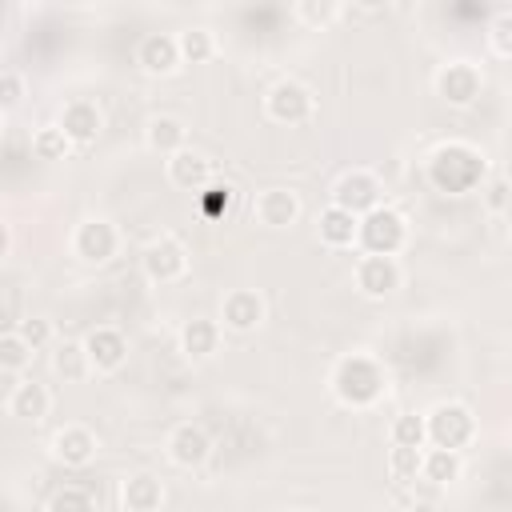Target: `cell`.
Segmentation results:
<instances>
[{"label":"cell","mask_w":512,"mask_h":512,"mask_svg":"<svg viewBox=\"0 0 512 512\" xmlns=\"http://www.w3.org/2000/svg\"><path fill=\"white\" fill-rule=\"evenodd\" d=\"M48 512H96V500L84 488H60L48 504Z\"/></svg>","instance_id":"34"},{"label":"cell","mask_w":512,"mask_h":512,"mask_svg":"<svg viewBox=\"0 0 512 512\" xmlns=\"http://www.w3.org/2000/svg\"><path fill=\"white\" fill-rule=\"evenodd\" d=\"M352 280H356L360 296L384 300V296H392L400 288L404 272H400V260L396 256H368V252H360L356 256V268H352Z\"/></svg>","instance_id":"6"},{"label":"cell","mask_w":512,"mask_h":512,"mask_svg":"<svg viewBox=\"0 0 512 512\" xmlns=\"http://www.w3.org/2000/svg\"><path fill=\"white\" fill-rule=\"evenodd\" d=\"M220 328L228 332H252L264 324V296L256 288H232L224 300H220Z\"/></svg>","instance_id":"11"},{"label":"cell","mask_w":512,"mask_h":512,"mask_svg":"<svg viewBox=\"0 0 512 512\" xmlns=\"http://www.w3.org/2000/svg\"><path fill=\"white\" fill-rule=\"evenodd\" d=\"M288 512H312V508H288Z\"/></svg>","instance_id":"40"},{"label":"cell","mask_w":512,"mask_h":512,"mask_svg":"<svg viewBox=\"0 0 512 512\" xmlns=\"http://www.w3.org/2000/svg\"><path fill=\"white\" fill-rule=\"evenodd\" d=\"M68 152H72V144L60 132V124H44V128L32 132V156L36 160H64Z\"/></svg>","instance_id":"27"},{"label":"cell","mask_w":512,"mask_h":512,"mask_svg":"<svg viewBox=\"0 0 512 512\" xmlns=\"http://www.w3.org/2000/svg\"><path fill=\"white\" fill-rule=\"evenodd\" d=\"M484 88V72L472 64V60H448L440 72H436V92L456 104V108H468Z\"/></svg>","instance_id":"10"},{"label":"cell","mask_w":512,"mask_h":512,"mask_svg":"<svg viewBox=\"0 0 512 512\" xmlns=\"http://www.w3.org/2000/svg\"><path fill=\"white\" fill-rule=\"evenodd\" d=\"M292 12H296V20H304V24H332V20H336L344 8H340V4H316V0H300Z\"/></svg>","instance_id":"35"},{"label":"cell","mask_w":512,"mask_h":512,"mask_svg":"<svg viewBox=\"0 0 512 512\" xmlns=\"http://www.w3.org/2000/svg\"><path fill=\"white\" fill-rule=\"evenodd\" d=\"M176 52H180V64H204L216 56V36L208 28H184L176 32Z\"/></svg>","instance_id":"25"},{"label":"cell","mask_w":512,"mask_h":512,"mask_svg":"<svg viewBox=\"0 0 512 512\" xmlns=\"http://www.w3.org/2000/svg\"><path fill=\"white\" fill-rule=\"evenodd\" d=\"M356 228H360V216H352V212H344L336 204H328L320 212V220H316L320 244H328V248H356Z\"/></svg>","instance_id":"20"},{"label":"cell","mask_w":512,"mask_h":512,"mask_svg":"<svg viewBox=\"0 0 512 512\" xmlns=\"http://www.w3.org/2000/svg\"><path fill=\"white\" fill-rule=\"evenodd\" d=\"M252 216L264 228H288L300 220V196L292 188H260L252 200Z\"/></svg>","instance_id":"15"},{"label":"cell","mask_w":512,"mask_h":512,"mask_svg":"<svg viewBox=\"0 0 512 512\" xmlns=\"http://www.w3.org/2000/svg\"><path fill=\"white\" fill-rule=\"evenodd\" d=\"M332 204L344 208V212H352V216H364V212L380 208V180H376V172L348 168L336 180V188H332Z\"/></svg>","instance_id":"7"},{"label":"cell","mask_w":512,"mask_h":512,"mask_svg":"<svg viewBox=\"0 0 512 512\" xmlns=\"http://www.w3.org/2000/svg\"><path fill=\"white\" fill-rule=\"evenodd\" d=\"M424 432H428V448H448V452H464L476 436V416L468 404L460 400H444L424 416Z\"/></svg>","instance_id":"3"},{"label":"cell","mask_w":512,"mask_h":512,"mask_svg":"<svg viewBox=\"0 0 512 512\" xmlns=\"http://www.w3.org/2000/svg\"><path fill=\"white\" fill-rule=\"evenodd\" d=\"M80 344H84V352H88L92 372H116V368L128 360V336H124L120 328L100 324V328H92Z\"/></svg>","instance_id":"12"},{"label":"cell","mask_w":512,"mask_h":512,"mask_svg":"<svg viewBox=\"0 0 512 512\" xmlns=\"http://www.w3.org/2000/svg\"><path fill=\"white\" fill-rule=\"evenodd\" d=\"M480 200L488 208V216H508V204H512V192H508V176H492L484 188H480Z\"/></svg>","instance_id":"33"},{"label":"cell","mask_w":512,"mask_h":512,"mask_svg":"<svg viewBox=\"0 0 512 512\" xmlns=\"http://www.w3.org/2000/svg\"><path fill=\"white\" fill-rule=\"evenodd\" d=\"M32 352H40V348H48L52 340H56V332H52V320H44V316H24V320H16V328H12Z\"/></svg>","instance_id":"32"},{"label":"cell","mask_w":512,"mask_h":512,"mask_svg":"<svg viewBox=\"0 0 512 512\" xmlns=\"http://www.w3.org/2000/svg\"><path fill=\"white\" fill-rule=\"evenodd\" d=\"M20 100H24V76L12 68H0V112L16 108Z\"/></svg>","instance_id":"36"},{"label":"cell","mask_w":512,"mask_h":512,"mask_svg":"<svg viewBox=\"0 0 512 512\" xmlns=\"http://www.w3.org/2000/svg\"><path fill=\"white\" fill-rule=\"evenodd\" d=\"M136 64L148 72V76H168L180 68V52H176V36L168 32H148L136 48Z\"/></svg>","instance_id":"18"},{"label":"cell","mask_w":512,"mask_h":512,"mask_svg":"<svg viewBox=\"0 0 512 512\" xmlns=\"http://www.w3.org/2000/svg\"><path fill=\"white\" fill-rule=\"evenodd\" d=\"M144 140L152 152H160L164 160L180 148H188V124L180 116H152L148 128H144Z\"/></svg>","instance_id":"22"},{"label":"cell","mask_w":512,"mask_h":512,"mask_svg":"<svg viewBox=\"0 0 512 512\" xmlns=\"http://www.w3.org/2000/svg\"><path fill=\"white\" fill-rule=\"evenodd\" d=\"M72 252H76L84 264H108V260L120 252V232H116V224L104 220V216L84 220V224L72 232Z\"/></svg>","instance_id":"8"},{"label":"cell","mask_w":512,"mask_h":512,"mask_svg":"<svg viewBox=\"0 0 512 512\" xmlns=\"http://www.w3.org/2000/svg\"><path fill=\"white\" fill-rule=\"evenodd\" d=\"M264 112H268V120L296 128V124H308V120H312L316 96H312V88H304L300 80H276V84L268 88V96H264Z\"/></svg>","instance_id":"4"},{"label":"cell","mask_w":512,"mask_h":512,"mask_svg":"<svg viewBox=\"0 0 512 512\" xmlns=\"http://www.w3.org/2000/svg\"><path fill=\"white\" fill-rule=\"evenodd\" d=\"M488 48L496 60H508L512 56V8H500L488 24Z\"/></svg>","instance_id":"31"},{"label":"cell","mask_w":512,"mask_h":512,"mask_svg":"<svg viewBox=\"0 0 512 512\" xmlns=\"http://www.w3.org/2000/svg\"><path fill=\"white\" fill-rule=\"evenodd\" d=\"M96 432L88 428V424H80V420H72V424H64L56 436H52V456L64 464V468H84V464H92V456H96Z\"/></svg>","instance_id":"14"},{"label":"cell","mask_w":512,"mask_h":512,"mask_svg":"<svg viewBox=\"0 0 512 512\" xmlns=\"http://www.w3.org/2000/svg\"><path fill=\"white\" fill-rule=\"evenodd\" d=\"M8 412L16 420H24V424H40L52 412V392L44 384H36V380H20L12 400H8Z\"/></svg>","instance_id":"19"},{"label":"cell","mask_w":512,"mask_h":512,"mask_svg":"<svg viewBox=\"0 0 512 512\" xmlns=\"http://www.w3.org/2000/svg\"><path fill=\"white\" fill-rule=\"evenodd\" d=\"M392 448H428V432H424V416L420 412H400L388 428Z\"/></svg>","instance_id":"26"},{"label":"cell","mask_w":512,"mask_h":512,"mask_svg":"<svg viewBox=\"0 0 512 512\" xmlns=\"http://www.w3.org/2000/svg\"><path fill=\"white\" fill-rule=\"evenodd\" d=\"M220 324L216 320H208V316H192L184 328H180V336H176V344H180V352H184V360H192V364H200V360H208V356H216V348H220Z\"/></svg>","instance_id":"17"},{"label":"cell","mask_w":512,"mask_h":512,"mask_svg":"<svg viewBox=\"0 0 512 512\" xmlns=\"http://www.w3.org/2000/svg\"><path fill=\"white\" fill-rule=\"evenodd\" d=\"M140 268H144V276H148L152 284H176V280L188 276V248H184L172 232H160V236L144 248Z\"/></svg>","instance_id":"5"},{"label":"cell","mask_w":512,"mask_h":512,"mask_svg":"<svg viewBox=\"0 0 512 512\" xmlns=\"http://www.w3.org/2000/svg\"><path fill=\"white\" fill-rule=\"evenodd\" d=\"M16 384H20V376L8 372V368H0V404H4V408H8V400H12V392H16Z\"/></svg>","instance_id":"37"},{"label":"cell","mask_w":512,"mask_h":512,"mask_svg":"<svg viewBox=\"0 0 512 512\" xmlns=\"http://www.w3.org/2000/svg\"><path fill=\"white\" fill-rule=\"evenodd\" d=\"M168 460L176 464V468H184V472H192V468H204L208 464V456H212V436L204 432V424H196V420H184V424H176L172 432H168Z\"/></svg>","instance_id":"9"},{"label":"cell","mask_w":512,"mask_h":512,"mask_svg":"<svg viewBox=\"0 0 512 512\" xmlns=\"http://www.w3.org/2000/svg\"><path fill=\"white\" fill-rule=\"evenodd\" d=\"M120 500H124L128 512H156L164 504V484L152 472H132L120 488Z\"/></svg>","instance_id":"21"},{"label":"cell","mask_w":512,"mask_h":512,"mask_svg":"<svg viewBox=\"0 0 512 512\" xmlns=\"http://www.w3.org/2000/svg\"><path fill=\"white\" fill-rule=\"evenodd\" d=\"M404 244H408V220L396 208L380 204V208L360 216V228H356V248L360 252H368V256H396Z\"/></svg>","instance_id":"2"},{"label":"cell","mask_w":512,"mask_h":512,"mask_svg":"<svg viewBox=\"0 0 512 512\" xmlns=\"http://www.w3.org/2000/svg\"><path fill=\"white\" fill-rule=\"evenodd\" d=\"M404 512H440V508H436V504H428V500H416V504H408Z\"/></svg>","instance_id":"39"},{"label":"cell","mask_w":512,"mask_h":512,"mask_svg":"<svg viewBox=\"0 0 512 512\" xmlns=\"http://www.w3.org/2000/svg\"><path fill=\"white\" fill-rule=\"evenodd\" d=\"M464 472V456L460 452H448V448H424L420 452V480L444 488V484H456Z\"/></svg>","instance_id":"23"},{"label":"cell","mask_w":512,"mask_h":512,"mask_svg":"<svg viewBox=\"0 0 512 512\" xmlns=\"http://www.w3.org/2000/svg\"><path fill=\"white\" fill-rule=\"evenodd\" d=\"M164 172H168V180H172L176 188L200 192V188L212 180V160L200 156L196 148H180V152H172V156L164 160Z\"/></svg>","instance_id":"16"},{"label":"cell","mask_w":512,"mask_h":512,"mask_svg":"<svg viewBox=\"0 0 512 512\" xmlns=\"http://www.w3.org/2000/svg\"><path fill=\"white\" fill-rule=\"evenodd\" d=\"M0 132H4V112H0Z\"/></svg>","instance_id":"41"},{"label":"cell","mask_w":512,"mask_h":512,"mask_svg":"<svg viewBox=\"0 0 512 512\" xmlns=\"http://www.w3.org/2000/svg\"><path fill=\"white\" fill-rule=\"evenodd\" d=\"M388 388V376L380 368V360L364 356V352H348L336 360V372H332V392L340 404L348 408H372Z\"/></svg>","instance_id":"1"},{"label":"cell","mask_w":512,"mask_h":512,"mask_svg":"<svg viewBox=\"0 0 512 512\" xmlns=\"http://www.w3.org/2000/svg\"><path fill=\"white\" fill-rule=\"evenodd\" d=\"M8 252H12V228H8L4 220H0V260H4Z\"/></svg>","instance_id":"38"},{"label":"cell","mask_w":512,"mask_h":512,"mask_svg":"<svg viewBox=\"0 0 512 512\" xmlns=\"http://www.w3.org/2000/svg\"><path fill=\"white\" fill-rule=\"evenodd\" d=\"M52 372H56L64 384H80V380H88V376H92V364H88L84 344H80V340H64V344H56V352H52Z\"/></svg>","instance_id":"24"},{"label":"cell","mask_w":512,"mask_h":512,"mask_svg":"<svg viewBox=\"0 0 512 512\" xmlns=\"http://www.w3.org/2000/svg\"><path fill=\"white\" fill-rule=\"evenodd\" d=\"M420 452L424 448H388V476L396 484H416L420 480Z\"/></svg>","instance_id":"29"},{"label":"cell","mask_w":512,"mask_h":512,"mask_svg":"<svg viewBox=\"0 0 512 512\" xmlns=\"http://www.w3.org/2000/svg\"><path fill=\"white\" fill-rule=\"evenodd\" d=\"M60 132L68 136V144L72 148H84V144H92L96 136H100V128H104V116H100V108L92 104V100H68L64 108H60Z\"/></svg>","instance_id":"13"},{"label":"cell","mask_w":512,"mask_h":512,"mask_svg":"<svg viewBox=\"0 0 512 512\" xmlns=\"http://www.w3.org/2000/svg\"><path fill=\"white\" fill-rule=\"evenodd\" d=\"M32 356H36V352H32L16 332H0V368H8V372L20 376V372L32 364Z\"/></svg>","instance_id":"30"},{"label":"cell","mask_w":512,"mask_h":512,"mask_svg":"<svg viewBox=\"0 0 512 512\" xmlns=\"http://www.w3.org/2000/svg\"><path fill=\"white\" fill-rule=\"evenodd\" d=\"M196 196L204 200V216H208V220L228 216V212H232V204H236V188H232L228 180H224V184H220V180H208Z\"/></svg>","instance_id":"28"}]
</instances>
